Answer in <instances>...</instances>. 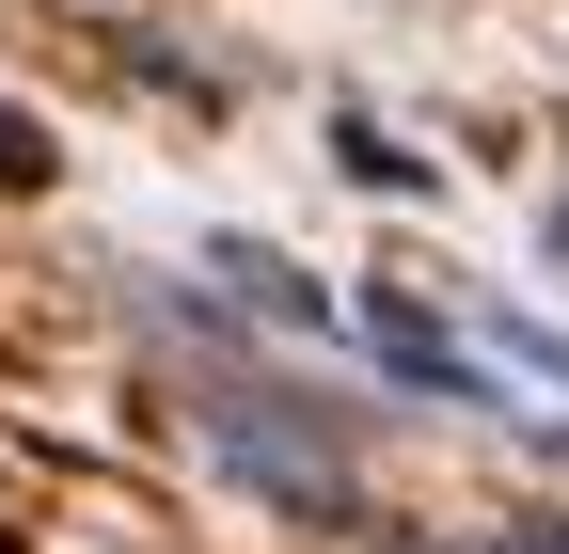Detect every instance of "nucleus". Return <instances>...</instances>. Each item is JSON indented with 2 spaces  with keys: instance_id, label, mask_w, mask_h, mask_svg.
Masks as SVG:
<instances>
[{
  "instance_id": "4",
  "label": "nucleus",
  "mask_w": 569,
  "mask_h": 554,
  "mask_svg": "<svg viewBox=\"0 0 569 554\" xmlns=\"http://www.w3.org/2000/svg\"><path fill=\"white\" fill-rule=\"evenodd\" d=\"M475 365H490V380H553V396H569V333H553V317H507V301H490V317H475Z\"/></svg>"
},
{
  "instance_id": "6",
  "label": "nucleus",
  "mask_w": 569,
  "mask_h": 554,
  "mask_svg": "<svg viewBox=\"0 0 569 554\" xmlns=\"http://www.w3.org/2000/svg\"><path fill=\"white\" fill-rule=\"evenodd\" d=\"M0 190H48V127H32L17 96H0Z\"/></svg>"
},
{
  "instance_id": "1",
  "label": "nucleus",
  "mask_w": 569,
  "mask_h": 554,
  "mask_svg": "<svg viewBox=\"0 0 569 554\" xmlns=\"http://www.w3.org/2000/svg\"><path fill=\"white\" fill-rule=\"evenodd\" d=\"M206 444H222V475H253L269 507L348 523V444H332V428H301V396H206Z\"/></svg>"
},
{
  "instance_id": "8",
  "label": "nucleus",
  "mask_w": 569,
  "mask_h": 554,
  "mask_svg": "<svg viewBox=\"0 0 569 554\" xmlns=\"http://www.w3.org/2000/svg\"><path fill=\"white\" fill-rule=\"evenodd\" d=\"M538 238H553V269H569V190H553V222H538Z\"/></svg>"
},
{
  "instance_id": "5",
  "label": "nucleus",
  "mask_w": 569,
  "mask_h": 554,
  "mask_svg": "<svg viewBox=\"0 0 569 554\" xmlns=\"http://www.w3.org/2000/svg\"><path fill=\"white\" fill-rule=\"evenodd\" d=\"M332 159H348V175H365V190H427V159L396 144V127H365V111H348V127H332Z\"/></svg>"
},
{
  "instance_id": "7",
  "label": "nucleus",
  "mask_w": 569,
  "mask_h": 554,
  "mask_svg": "<svg viewBox=\"0 0 569 554\" xmlns=\"http://www.w3.org/2000/svg\"><path fill=\"white\" fill-rule=\"evenodd\" d=\"M427 554H569V523H475V538H427Z\"/></svg>"
},
{
  "instance_id": "2",
  "label": "nucleus",
  "mask_w": 569,
  "mask_h": 554,
  "mask_svg": "<svg viewBox=\"0 0 569 554\" xmlns=\"http://www.w3.org/2000/svg\"><path fill=\"white\" fill-rule=\"evenodd\" d=\"M348 333H365V349H380V380H411L427 412H475V396H490V365H475V349H459V333L427 317L411 286H365V301H348Z\"/></svg>"
},
{
  "instance_id": "3",
  "label": "nucleus",
  "mask_w": 569,
  "mask_h": 554,
  "mask_svg": "<svg viewBox=\"0 0 569 554\" xmlns=\"http://www.w3.org/2000/svg\"><path fill=\"white\" fill-rule=\"evenodd\" d=\"M222 286H238V301H253L269 333H332V301H317V286H301V269H284V254H269V238H222Z\"/></svg>"
}]
</instances>
